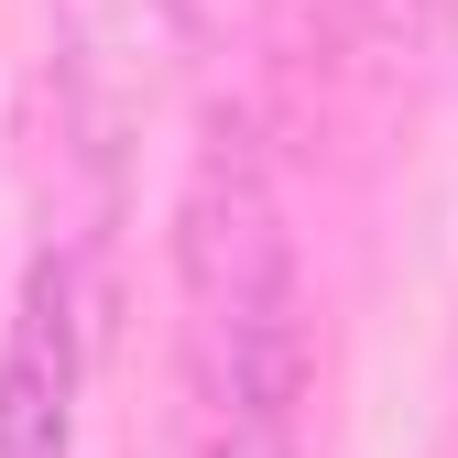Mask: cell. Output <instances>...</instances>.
<instances>
[{"label":"cell","mask_w":458,"mask_h":458,"mask_svg":"<svg viewBox=\"0 0 458 458\" xmlns=\"http://www.w3.org/2000/svg\"><path fill=\"white\" fill-rule=\"evenodd\" d=\"M0 458H77V284L33 262L22 317L0 338Z\"/></svg>","instance_id":"obj_1"},{"label":"cell","mask_w":458,"mask_h":458,"mask_svg":"<svg viewBox=\"0 0 458 458\" xmlns=\"http://www.w3.org/2000/svg\"><path fill=\"white\" fill-rule=\"evenodd\" d=\"M175 22H186V33H208V22H218V0H175Z\"/></svg>","instance_id":"obj_2"}]
</instances>
